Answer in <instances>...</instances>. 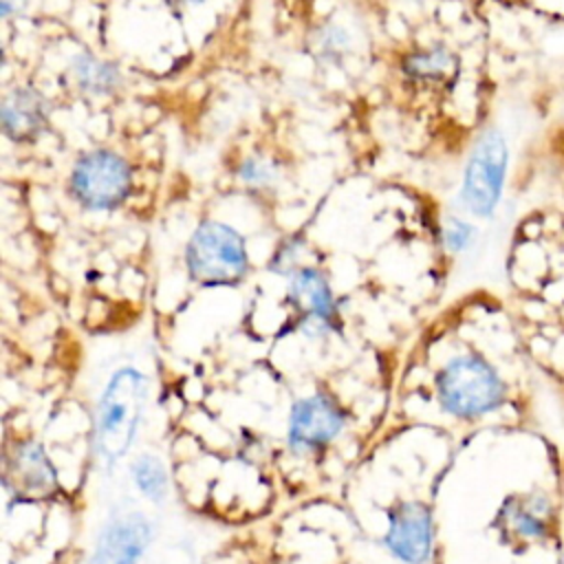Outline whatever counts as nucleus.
Segmentation results:
<instances>
[{"instance_id": "obj_14", "label": "nucleus", "mask_w": 564, "mask_h": 564, "mask_svg": "<svg viewBox=\"0 0 564 564\" xmlns=\"http://www.w3.org/2000/svg\"><path fill=\"white\" fill-rule=\"evenodd\" d=\"M350 35L339 24H322L311 40V48L324 64H339L350 53Z\"/></svg>"}, {"instance_id": "obj_19", "label": "nucleus", "mask_w": 564, "mask_h": 564, "mask_svg": "<svg viewBox=\"0 0 564 564\" xmlns=\"http://www.w3.org/2000/svg\"><path fill=\"white\" fill-rule=\"evenodd\" d=\"M31 0H0V15L2 20H9L13 15H20Z\"/></svg>"}, {"instance_id": "obj_13", "label": "nucleus", "mask_w": 564, "mask_h": 564, "mask_svg": "<svg viewBox=\"0 0 564 564\" xmlns=\"http://www.w3.org/2000/svg\"><path fill=\"white\" fill-rule=\"evenodd\" d=\"M456 68H458L456 55L443 44L419 48V51L405 55L403 64H401L403 75L410 82H419V84L447 82L456 75Z\"/></svg>"}, {"instance_id": "obj_5", "label": "nucleus", "mask_w": 564, "mask_h": 564, "mask_svg": "<svg viewBox=\"0 0 564 564\" xmlns=\"http://www.w3.org/2000/svg\"><path fill=\"white\" fill-rule=\"evenodd\" d=\"M507 161L509 150L502 132L496 128L480 132L469 152L460 187V203L469 214L478 218L494 214L502 194Z\"/></svg>"}, {"instance_id": "obj_2", "label": "nucleus", "mask_w": 564, "mask_h": 564, "mask_svg": "<svg viewBox=\"0 0 564 564\" xmlns=\"http://www.w3.org/2000/svg\"><path fill=\"white\" fill-rule=\"evenodd\" d=\"M443 410L458 419H480L505 403L507 386L498 370L480 355L449 359L436 377Z\"/></svg>"}, {"instance_id": "obj_11", "label": "nucleus", "mask_w": 564, "mask_h": 564, "mask_svg": "<svg viewBox=\"0 0 564 564\" xmlns=\"http://www.w3.org/2000/svg\"><path fill=\"white\" fill-rule=\"evenodd\" d=\"M150 540V527L143 516L128 513L115 518L101 533L95 557L112 562H137Z\"/></svg>"}, {"instance_id": "obj_9", "label": "nucleus", "mask_w": 564, "mask_h": 564, "mask_svg": "<svg viewBox=\"0 0 564 564\" xmlns=\"http://www.w3.org/2000/svg\"><path fill=\"white\" fill-rule=\"evenodd\" d=\"M432 516L421 502H405L390 516L388 549L408 564H423L432 553Z\"/></svg>"}, {"instance_id": "obj_17", "label": "nucleus", "mask_w": 564, "mask_h": 564, "mask_svg": "<svg viewBox=\"0 0 564 564\" xmlns=\"http://www.w3.org/2000/svg\"><path fill=\"white\" fill-rule=\"evenodd\" d=\"M238 176L249 187H267L275 181L278 167L264 156H247L238 167Z\"/></svg>"}, {"instance_id": "obj_1", "label": "nucleus", "mask_w": 564, "mask_h": 564, "mask_svg": "<svg viewBox=\"0 0 564 564\" xmlns=\"http://www.w3.org/2000/svg\"><path fill=\"white\" fill-rule=\"evenodd\" d=\"M185 271L200 286H236L249 273L247 242L220 220H203L185 245Z\"/></svg>"}, {"instance_id": "obj_18", "label": "nucleus", "mask_w": 564, "mask_h": 564, "mask_svg": "<svg viewBox=\"0 0 564 564\" xmlns=\"http://www.w3.org/2000/svg\"><path fill=\"white\" fill-rule=\"evenodd\" d=\"M474 236H476L474 225H469L460 218H447V223L443 227V242L452 253L465 251L474 242Z\"/></svg>"}, {"instance_id": "obj_15", "label": "nucleus", "mask_w": 564, "mask_h": 564, "mask_svg": "<svg viewBox=\"0 0 564 564\" xmlns=\"http://www.w3.org/2000/svg\"><path fill=\"white\" fill-rule=\"evenodd\" d=\"M132 478L134 485L139 487V491L159 502L165 498L167 494V471L163 467V463L156 456H141L134 460L132 465Z\"/></svg>"}, {"instance_id": "obj_20", "label": "nucleus", "mask_w": 564, "mask_h": 564, "mask_svg": "<svg viewBox=\"0 0 564 564\" xmlns=\"http://www.w3.org/2000/svg\"><path fill=\"white\" fill-rule=\"evenodd\" d=\"M165 2H170L172 7H192V4H200L205 0H165Z\"/></svg>"}, {"instance_id": "obj_6", "label": "nucleus", "mask_w": 564, "mask_h": 564, "mask_svg": "<svg viewBox=\"0 0 564 564\" xmlns=\"http://www.w3.org/2000/svg\"><path fill=\"white\" fill-rule=\"evenodd\" d=\"M286 300L297 313V324L308 337H319L337 324V300L326 273L317 267H300L286 286Z\"/></svg>"}, {"instance_id": "obj_8", "label": "nucleus", "mask_w": 564, "mask_h": 564, "mask_svg": "<svg viewBox=\"0 0 564 564\" xmlns=\"http://www.w3.org/2000/svg\"><path fill=\"white\" fill-rule=\"evenodd\" d=\"M344 427L339 408L324 394H313L293 405L289 421V441L293 449L308 452L330 443Z\"/></svg>"}, {"instance_id": "obj_3", "label": "nucleus", "mask_w": 564, "mask_h": 564, "mask_svg": "<svg viewBox=\"0 0 564 564\" xmlns=\"http://www.w3.org/2000/svg\"><path fill=\"white\" fill-rule=\"evenodd\" d=\"M148 397V379L137 368L117 370L97 408V447L104 460L115 463L132 445Z\"/></svg>"}, {"instance_id": "obj_10", "label": "nucleus", "mask_w": 564, "mask_h": 564, "mask_svg": "<svg viewBox=\"0 0 564 564\" xmlns=\"http://www.w3.org/2000/svg\"><path fill=\"white\" fill-rule=\"evenodd\" d=\"M502 520L522 540H544L551 535L555 505L544 491L509 496L500 509Z\"/></svg>"}, {"instance_id": "obj_16", "label": "nucleus", "mask_w": 564, "mask_h": 564, "mask_svg": "<svg viewBox=\"0 0 564 564\" xmlns=\"http://www.w3.org/2000/svg\"><path fill=\"white\" fill-rule=\"evenodd\" d=\"M15 469L22 474V480H26L31 487H48L55 480L51 463L46 460L42 447L35 443L20 447Z\"/></svg>"}, {"instance_id": "obj_7", "label": "nucleus", "mask_w": 564, "mask_h": 564, "mask_svg": "<svg viewBox=\"0 0 564 564\" xmlns=\"http://www.w3.org/2000/svg\"><path fill=\"white\" fill-rule=\"evenodd\" d=\"M51 123V101L33 86L11 88L0 104V128L13 143L37 141Z\"/></svg>"}, {"instance_id": "obj_12", "label": "nucleus", "mask_w": 564, "mask_h": 564, "mask_svg": "<svg viewBox=\"0 0 564 564\" xmlns=\"http://www.w3.org/2000/svg\"><path fill=\"white\" fill-rule=\"evenodd\" d=\"M68 75L75 88L88 97H110L123 84L121 68L93 51H79L68 64Z\"/></svg>"}, {"instance_id": "obj_4", "label": "nucleus", "mask_w": 564, "mask_h": 564, "mask_svg": "<svg viewBox=\"0 0 564 564\" xmlns=\"http://www.w3.org/2000/svg\"><path fill=\"white\" fill-rule=\"evenodd\" d=\"M132 192L130 163L110 148H95L77 156L68 174L70 198L88 212L119 209Z\"/></svg>"}]
</instances>
